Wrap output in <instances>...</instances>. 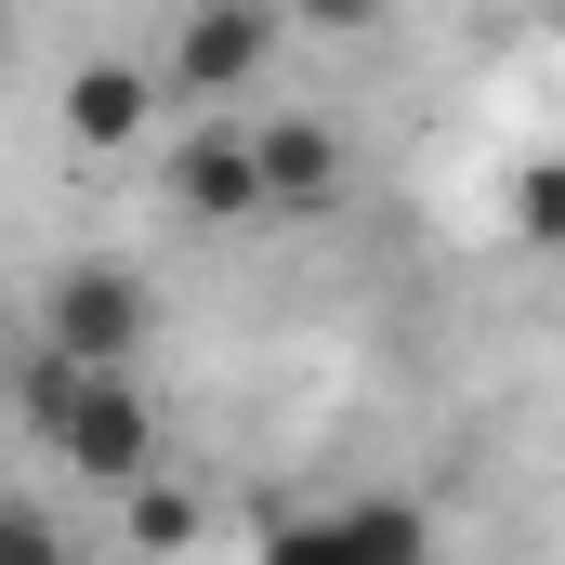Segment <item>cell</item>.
I'll return each mask as SVG.
<instances>
[{
	"mask_svg": "<svg viewBox=\"0 0 565 565\" xmlns=\"http://www.w3.org/2000/svg\"><path fill=\"white\" fill-rule=\"evenodd\" d=\"M13 408H26V434L79 473V487H145V473H171L158 460V408H145L132 369H79V355H26L13 369Z\"/></svg>",
	"mask_w": 565,
	"mask_h": 565,
	"instance_id": "obj_1",
	"label": "cell"
},
{
	"mask_svg": "<svg viewBox=\"0 0 565 565\" xmlns=\"http://www.w3.org/2000/svg\"><path fill=\"white\" fill-rule=\"evenodd\" d=\"M434 553H447L434 500H408V487H355V500H329V513L264 526L250 565H434Z\"/></svg>",
	"mask_w": 565,
	"mask_h": 565,
	"instance_id": "obj_2",
	"label": "cell"
},
{
	"mask_svg": "<svg viewBox=\"0 0 565 565\" xmlns=\"http://www.w3.org/2000/svg\"><path fill=\"white\" fill-rule=\"evenodd\" d=\"M40 342L79 355V369H132L145 342H158V289H145L132 264H66L53 302H40Z\"/></svg>",
	"mask_w": 565,
	"mask_h": 565,
	"instance_id": "obj_3",
	"label": "cell"
},
{
	"mask_svg": "<svg viewBox=\"0 0 565 565\" xmlns=\"http://www.w3.org/2000/svg\"><path fill=\"white\" fill-rule=\"evenodd\" d=\"M158 171H171V211H184V224H264V211H277L250 119H198L184 145H158Z\"/></svg>",
	"mask_w": 565,
	"mask_h": 565,
	"instance_id": "obj_4",
	"label": "cell"
},
{
	"mask_svg": "<svg viewBox=\"0 0 565 565\" xmlns=\"http://www.w3.org/2000/svg\"><path fill=\"white\" fill-rule=\"evenodd\" d=\"M264 66H277V13H264V0H198V13H184V53H171L184 93L224 106V93H250Z\"/></svg>",
	"mask_w": 565,
	"mask_h": 565,
	"instance_id": "obj_5",
	"label": "cell"
},
{
	"mask_svg": "<svg viewBox=\"0 0 565 565\" xmlns=\"http://www.w3.org/2000/svg\"><path fill=\"white\" fill-rule=\"evenodd\" d=\"M158 66H132V53H93L79 79H66V145H93V158H132V145H158Z\"/></svg>",
	"mask_w": 565,
	"mask_h": 565,
	"instance_id": "obj_6",
	"label": "cell"
},
{
	"mask_svg": "<svg viewBox=\"0 0 565 565\" xmlns=\"http://www.w3.org/2000/svg\"><path fill=\"white\" fill-rule=\"evenodd\" d=\"M250 145H264V198H277V211L342 184V132H329V119H264Z\"/></svg>",
	"mask_w": 565,
	"mask_h": 565,
	"instance_id": "obj_7",
	"label": "cell"
},
{
	"mask_svg": "<svg viewBox=\"0 0 565 565\" xmlns=\"http://www.w3.org/2000/svg\"><path fill=\"white\" fill-rule=\"evenodd\" d=\"M119 526H132V553H198V487H171V473H145V487H119Z\"/></svg>",
	"mask_w": 565,
	"mask_h": 565,
	"instance_id": "obj_8",
	"label": "cell"
},
{
	"mask_svg": "<svg viewBox=\"0 0 565 565\" xmlns=\"http://www.w3.org/2000/svg\"><path fill=\"white\" fill-rule=\"evenodd\" d=\"M513 237H526V250H565V158H540V171L513 184Z\"/></svg>",
	"mask_w": 565,
	"mask_h": 565,
	"instance_id": "obj_9",
	"label": "cell"
},
{
	"mask_svg": "<svg viewBox=\"0 0 565 565\" xmlns=\"http://www.w3.org/2000/svg\"><path fill=\"white\" fill-rule=\"evenodd\" d=\"M0 565H79V540H66L53 513H26V500H13V526H0Z\"/></svg>",
	"mask_w": 565,
	"mask_h": 565,
	"instance_id": "obj_10",
	"label": "cell"
},
{
	"mask_svg": "<svg viewBox=\"0 0 565 565\" xmlns=\"http://www.w3.org/2000/svg\"><path fill=\"white\" fill-rule=\"evenodd\" d=\"M302 26H382V0H289Z\"/></svg>",
	"mask_w": 565,
	"mask_h": 565,
	"instance_id": "obj_11",
	"label": "cell"
},
{
	"mask_svg": "<svg viewBox=\"0 0 565 565\" xmlns=\"http://www.w3.org/2000/svg\"><path fill=\"white\" fill-rule=\"evenodd\" d=\"M0 526H13V487H0Z\"/></svg>",
	"mask_w": 565,
	"mask_h": 565,
	"instance_id": "obj_12",
	"label": "cell"
}]
</instances>
